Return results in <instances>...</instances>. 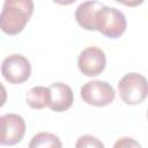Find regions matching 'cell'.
Returning <instances> with one entry per match:
<instances>
[{
    "label": "cell",
    "mask_w": 148,
    "mask_h": 148,
    "mask_svg": "<svg viewBox=\"0 0 148 148\" xmlns=\"http://www.w3.org/2000/svg\"><path fill=\"white\" fill-rule=\"evenodd\" d=\"M75 147L76 148H80V147H104V145L96 136L86 134V135H82L77 139Z\"/></svg>",
    "instance_id": "obj_12"
},
{
    "label": "cell",
    "mask_w": 148,
    "mask_h": 148,
    "mask_svg": "<svg viewBox=\"0 0 148 148\" xmlns=\"http://www.w3.org/2000/svg\"><path fill=\"white\" fill-rule=\"evenodd\" d=\"M114 147H140V143L132 138H121L114 143Z\"/></svg>",
    "instance_id": "obj_13"
},
{
    "label": "cell",
    "mask_w": 148,
    "mask_h": 148,
    "mask_svg": "<svg viewBox=\"0 0 148 148\" xmlns=\"http://www.w3.org/2000/svg\"><path fill=\"white\" fill-rule=\"evenodd\" d=\"M102 6L103 3L97 0H88L80 3L75 9V20L77 24L84 30L94 31L96 13Z\"/></svg>",
    "instance_id": "obj_9"
},
{
    "label": "cell",
    "mask_w": 148,
    "mask_h": 148,
    "mask_svg": "<svg viewBox=\"0 0 148 148\" xmlns=\"http://www.w3.org/2000/svg\"><path fill=\"white\" fill-rule=\"evenodd\" d=\"M77 67L79 71L86 76H97L102 74L106 67V56L99 47H86L77 57Z\"/></svg>",
    "instance_id": "obj_7"
},
{
    "label": "cell",
    "mask_w": 148,
    "mask_h": 148,
    "mask_svg": "<svg viewBox=\"0 0 148 148\" xmlns=\"http://www.w3.org/2000/svg\"><path fill=\"white\" fill-rule=\"evenodd\" d=\"M25 120L16 113H6L0 117V145L14 146L22 141L25 134Z\"/></svg>",
    "instance_id": "obj_6"
},
{
    "label": "cell",
    "mask_w": 148,
    "mask_h": 148,
    "mask_svg": "<svg viewBox=\"0 0 148 148\" xmlns=\"http://www.w3.org/2000/svg\"><path fill=\"white\" fill-rule=\"evenodd\" d=\"M80 96L84 103L96 108H103L114 101L116 90L106 81L92 80L81 87Z\"/></svg>",
    "instance_id": "obj_4"
},
{
    "label": "cell",
    "mask_w": 148,
    "mask_h": 148,
    "mask_svg": "<svg viewBox=\"0 0 148 148\" xmlns=\"http://www.w3.org/2000/svg\"><path fill=\"white\" fill-rule=\"evenodd\" d=\"M7 98H8V95H7V90L5 88V86L0 82V108H2L6 102H7Z\"/></svg>",
    "instance_id": "obj_15"
},
{
    "label": "cell",
    "mask_w": 148,
    "mask_h": 148,
    "mask_svg": "<svg viewBox=\"0 0 148 148\" xmlns=\"http://www.w3.org/2000/svg\"><path fill=\"white\" fill-rule=\"evenodd\" d=\"M30 148H61V141L58 135L50 132H39L35 134L29 142Z\"/></svg>",
    "instance_id": "obj_11"
},
{
    "label": "cell",
    "mask_w": 148,
    "mask_h": 148,
    "mask_svg": "<svg viewBox=\"0 0 148 148\" xmlns=\"http://www.w3.org/2000/svg\"><path fill=\"white\" fill-rule=\"evenodd\" d=\"M50 97H51V94H50L49 87L36 86V87H32L27 92L25 102H27L28 106H30L31 109L42 110V109L49 106Z\"/></svg>",
    "instance_id": "obj_10"
},
{
    "label": "cell",
    "mask_w": 148,
    "mask_h": 148,
    "mask_svg": "<svg viewBox=\"0 0 148 148\" xmlns=\"http://www.w3.org/2000/svg\"><path fill=\"white\" fill-rule=\"evenodd\" d=\"M34 0H5L0 13V30L8 36L22 32L34 14Z\"/></svg>",
    "instance_id": "obj_1"
},
{
    "label": "cell",
    "mask_w": 148,
    "mask_h": 148,
    "mask_svg": "<svg viewBox=\"0 0 148 148\" xmlns=\"http://www.w3.org/2000/svg\"><path fill=\"white\" fill-rule=\"evenodd\" d=\"M118 3H121L126 7H138L145 2V0H113Z\"/></svg>",
    "instance_id": "obj_14"
},
{
    "label": "cell",
    "mask_w": 148,
    "mask_h": 148,
    "mask_svg": "<svg viewBox=\"0 0 148 148\" xmlns=\"http://www.w3.org/2000/svg\"><path fill=\"white\" fill-rule=\"evenodd\" d=\"M50 103L49 106L53 112H65L72 108L74 95L72 88L62 82H53L50 87Z\"/></svg>",
    "instance_id": "obj_8"
},
{
    "label": "cell",
    "mask_w": 148,
    "mask_h": 148,
    "mask_svg": "<svg viewBox=\"0 0 148 148\" xmlns=\"http://www.w3.org/2000/svg\"><path fill=\"white\" fill-rule=\"evenodd\" d=\"M54 3H58L60 6H68V5H72L74 3L76 0H52Z\"/></svg>",
    "instance_id": "obj_16"
},
{
    "label": "cell",
    "mask_w": 148,
    "mask_h": 148,
    "mask_svg": "<svg viewBox=\"0 0 148 148\" xmlns=\"http://www.w3.org/2000/svg\"><path fill=\"white\" fill-rule=\"evenodd\" d=\"M127 28V21L123 12L114 7L103 5L96 13L95 30L112 39L119 38Z\"/></svg>",
    "instance_id": "obj_2"
},
{
    "label": "cell",
    "mask_w": 148,
    "mask_h": 148,
    "mask_svg": "<svg viewBox=\"0 0 148 148\" xmlns=\"http://www.w3.org/2000/svg\"><path fill=\"white\" fill-rule=\"evenodd\" d=\"M3 79L10 84H21L31 75V64L23 54L14 53L2 60L0 67Z\"/></svg>",
    "instance_id": "obj_5"
},
{
    "label": "cell",
    "mask_w": 148,
    "mask_h": 148,
    "mask_svg": "<svg viewBox=\"0 0 148 148\" xmlns=\"http://www.w3.org/2000/svg\"><path fill=\"white\" fill-rule=\"evenodd\" d=\"M118 92L125 104L132 106L139 105L147 98V79L135 72L127 73L118 82Z\"/></svg>",
    "instance_id": "obj_3"
}]
</instances>
